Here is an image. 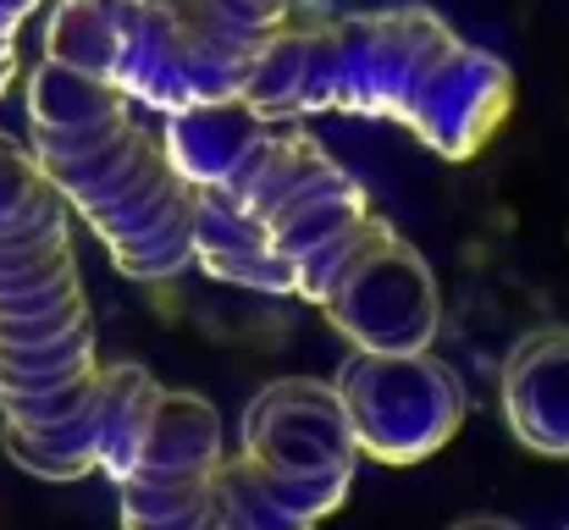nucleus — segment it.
Here are the masks:
<instances>
[{
	"instance_id": "5",
	"label": "nucleus",
	"mask_w": 569,
	"mask_h": 530,
	"mask_svg": "<svg viewBox=\"0 0 569 530\" xmlns=\"http://www.w3.org/2000/svg\"><path fill=\"white\" fill-rule=\"evenodd\" d=\"M293 0H56L44 56L161 117L238 100Z\"/></svg>"
},
{
	"instance_id": "8",
	"label": "nucleus",
	"mask_w": 569,
	"mask_h": 530,
	"mask_svg": "<svg viewBox=\"0 0 569 530\" xmlns=\"http://www.w3.org/2000/svg\"><path fill=\"white\" fill-rule=\"evenodd\" d=\"M221 420L193 392H161L133 464L117 476L122 530H227L221 526Z\"/></svg>"
},
{
	"instance_id": "2",
	"label": "nucleus",
	"mask_w": 569,
	"mask_h": 530,
	"mask_svg": "<svg viewBox=\"0 0 569 530\" xmlns=\"http://www.w3.org/2000/svg\"><path fill=\"white\" fill-rule=\"evenodd\" d=\"M238 100L271 122L316 111L381 117L409 128L442 161H470L509 122L515 72L503 56L453 33L431 6H381L288 22Z\"/></svg>"
},
{
	"instance_id": "9",
	"label": "nucleus",
	"mask_w": 569,
	"mask_h": 530,
	"mask_svg": "<svg viewBox=\"0 0 569 530\" xmlns=\"http://www.w3.org/2000/svg\"><path fill=\"white\" fill-rule=\"evenodd\" d=\"M503 414L537 453H569V327H537L503 364Z\"/></svg>"
},
{
	"instance_id": "12",
	"label": "nucleus",
	"mask_w": 569,
	"mask_h": 530,
	"mask_svg": "<svg viewBox=\"0 0 569 530\" xmlns=\"http://www.w3.org/2000/svg\"><path fill=\"white\" fill-rule=\"evenodd\" d=\"M453 530H520L515 520H498V514H476V520H459Z\"/></svg>"
},
{
	"instance_id": "1",
	"label": "nucleus",
	"mask_w": 569,
	"mask_h": 530,
	"mask_svg": "<svg viewBox=\"0 0 569 530\" xmlns=\"http://www.w3.org/2000/svg\"><path fill=\"white\" fill-rule=\"evenodd\" d=\"M161 133L183 177L249 216L293 293L310 299L355 349H431L442 316L431 266L371 210L366 188L316 133L271 122L243 100L172 111Z\"/></svg>"
},
{
	"instance_id": "7",
	"label": "nucleus",
	"mask_w": 569,
	"mask_h": 530,
	"mask_svg": "<svg viewBox=\"0 0 569 530\" xmlns=\"http://www.w3.org/2000/svg\"><path fill=\"white\" fill-rule=\"evenodd\" d=\"M349 431L360 453L381 464H420L437 448L453 442V431L470 414V392L459 370L431 349L387 353V349H355L343 370L332 376Z\"/></svg>"
},
{
	"instance_id": "11",
	"label": "nucleus",
	"mask_w": 569,
	"mask_h": 530,
	"mask_svg": "<svg viewBox=\"0 0 569 530\" xmlns=\"http://www.w3.org/2000/svg\"><path fill=\"white\" fill-rule=\"evenodd\" d=\"M44 0H0V94L11 89L17 78V39H22V22L39 11Z\"/></svg>"
},
{
	"instance_id": "6",
	"label": "nucleus",
	"mask_w": 569,
	"mask_h": 530,
	"mask_svg": "<svg viewBox=\"0 0 569 530\" xmlns=\"http://www.w3.org/2000/svg\"><path fill=\"white\" fill-rule=\"evenodd\" d=\"M360 464L332 381L282 376L243 409V448L221 459L216 498L227 530H316L343 509Z\"/></svg>"
},
{
	"instance_id": "3",
	"label": "nucleus",
	"mask_w": 569,
	"mask_h": 530,
	"mask_svg": "<svg viewBox=\"0 0 569 530\" xmlns=\"http://www.w3.org/2000/svg\"><path fill=\"white\" fill-rule=\"evenodd\" d=\"M94 316L72 210L17 133H0V426L17 470L94 476Z\"/></svg>"
},
{
	"instance_id": "10",
	"label": "nucleus",
	"mask_w": 569,
	"mask_h": 530,
	"mask_svg": "<svg viewBox=\"0 0 569 530\" xmlns=\"http://www.w3.org/2000/svg\"><path fill=\"white\" fill-rule=\"evenodd\" d=\"M161 392L167 387L144 364H133V359L100 364V392H94V470H106L117 481L133 464Z\"/></svg>"
},
{
	"instance_id": "4",
	"label": "nucleus",
	"mask_w": 569,
	"mask_h": 530,
	"mask_svg": "<svg viewBox=\"0 0 569 530\" xmlns=\"http://www.w3.org/2000/svg\"><path fill=\"white\" fill-rule=\"evenodd\" d=\"M22 144L122 277L172 282L193 266L199 188L172 161L167 133H156L122 89L44 56L28 72Z\"/></svg>"
}]
</instances>
